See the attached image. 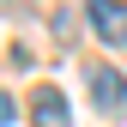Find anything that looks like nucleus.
<instances>
[{"label":"nucleus","instance_id":"2","mask_svg":"<svg viewBox=\"0 0 127 127\" xmlns=\"http://www.w3.org/2000/svg\"><path fill=\"white\" fill-rule=\"evenodd\" d=\"M85 18L103 42H127V6L121 0H85Z\"/></svg>","mask_w":127,"mask_h":127},{"label":"nucleus","instance_id":"4","mask_svg":"<svg viewBox=\"0 0 127 127\" xmlns=\"http://www.w3.org/2000/svg\"><path fill=\"white\" fill-rule=\"evenodd\" d=\"M6 121H12V97L0 91V127H6Z\"/></svg>","mask_w":127,"mask_h":127},{"label":"nucleus","instance_id":"1","mask_svg":"<svg viewBox=\"0 0 127 127\" xmlns=\"http://www.w3.org/2000/svg\"><path fill=\"white\" fill-rule=\"evenodd\" d=\"M85 79H91V97H97V109H103V115H121V109H127V79H121V67L91 61V67H85Z\"/></svg>","mask_w":127,"mask_h":127},{"label":"nucleus","instance_id":"3","mask_svg":"<svg viewBox=\"0 0 127 127\" xmlns=\"http://www.w3.org/2000/svg\"><path fill=\"white\" fill-rule=\"evenodd\" d=\"M30 115H36L42 127H67V97H61L55 85H36L30 91Z\"/></svg>","mask_w":127,"mask_h":127}]
</instances>
